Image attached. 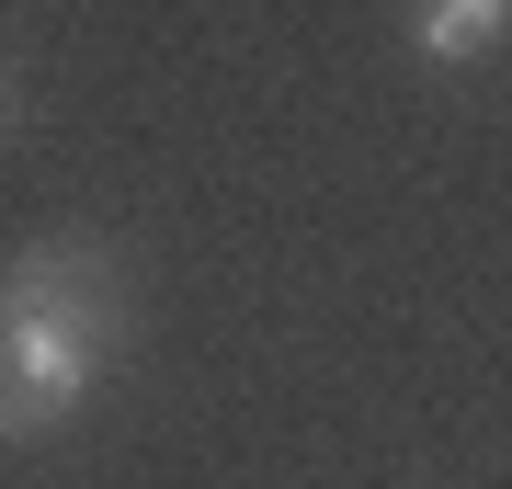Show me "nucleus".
I'll use <instances>...</instances> for the list:
<instances>
[{
  "label": "nucleus",
  "instance_id": "1",
  "mask_svg": "<svg viewBox=\"0 0 512 489\" xmlns=\"http://www.w3.org/2000/svg\"><path fill=\"white\" fill-rule=\"evenodd\" d=\"M114 330H126V296L92 239H46L0 273V444H35L92 399Z\"/></svg>",
  "mask_w": 512,
  "mask_h": 489
},
{
  "label": "nucleus",
  "instance_id": "2",
  "mask_svg": "<svg viewBox=\"0 0 512 489\" xmlns=\"http://www.w3.org/2000/svg\"><path fill=\"white\" fill-rule=\"evenodd\" d=\"M410 35H421V57L467 69V57H490V46L512 35V0H421V12H410Z\"/></svg>",
  "mask_w": 512,
  "mask_h": 489
}]
</instances>
